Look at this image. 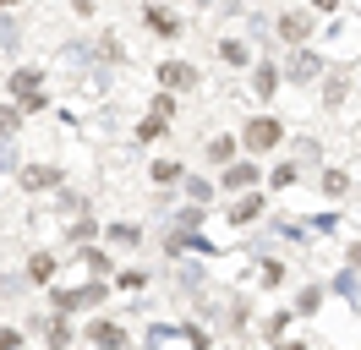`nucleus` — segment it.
<instances>
[{
    "label": "nucleus",
    "instance_id": "6",
    "mask_svg": "<svg viewBox=\"0 0 361 350\" xmlns=\"http://www.w3.org/2000/svg\"><path fill=\"white\" fill-rule=\"evenodd\" d=\"M159 83L170 88V93H192V88H197V66L192 61H164L159 66Z\"/></svg>",
    "mask_w": 361,
    "mask_h": 350
},
{
    "label": "nucleus",
    "instance_id": "3",
    "mask_svg": "<svg viewBox=\"0 0 361 350\" xmlns=\"http://www.w3.org/2000/svg\"><path fill=\"white\" fill-rule=\"evenodd\" d=\"M312 33H317V17H312V6H295V11H285V17H279V39L290 44V49H295V44H307Z\"/></svg>",
    "mask_w": 361,
    "mask_h": 350
},
{
    "label": "nucleus",
    "instance_id": "24",
    "mask_svg": "<svg viewBox=\"0 0 361 350\" xmlns=\"http://www.w3.org/2000/svg\"><path fill=\"white\" fill-rule=\"evenodd\" d=\"M27 284H33L27 274H0V296H23Z\"/></svg>",
    "mask_w": 361,
    "mask_h": 350
},
{
    "label": "nucleus",
    "instance_id": "17",
    "mask_svg": "<svg viewBox=\"0 0 361 350\" xmlns=\"http://www.w3.org/2000/svg\"><path fill=\"white\" fill-rule=\"evenodd\" d=\"M235 159V137H214L208 143V164H230Z\"/></svg>",
    "mask_w": 361,
    "mask_h": 350
},
{
    "label": "nucleus",
    "instance_id": "20",
    "mask_svg": "<svg viewBox=\"0 0 361 350\" xmlns=\"http://www.w3.org/2000/svg\"><path fill=\"white\" fill-rule=\"evenodd\" d=\"M148 175H154L159 186H176V181H180V175H186V170H180L176 159H159V164H154V170H148Z\"/></svg>",
    "mask_w": 361,
    "mask_h": 350
},
{
    "label": "nucleus",
    "instance_id": "9",
    "mask_svg": "<svg viewBox=\"0 0 361 350\" xmlns=\"http://www.w3.org/2000/svg\"><path fill=\"white\" fill-rule=\"evenodd\" d=\"M88 345H126V328H121V323H104V318H93V323H88Z\"/></svg>",
    "mask_w": 361,
    "mask_h": 350
},
{
    "label": "nucleus",
    "instance_id": "2",
    "mask_svg": "<svg viewBox=\"0 0 361 350\" xmlns=\"http://www.w3.org/2000/svg\"><path fill=\"white\" fill-rule=\"evenodd\" d=\"M241 143H247L252 153L274 148V143H285V121H279V115H257V121H247V131H241Z\"/></svg>",
    "mask_w": 361,
    "mask_h": 350
},
{
    "label": "nucleus",
    "instance_id": "15",
    "mask_svg": "<svg viewBox=\"0 0 361 350\" xmlns=\"http://www.w3.org/2000/svg\"><path fill=\"white\" fill-rule=\"evenodd\" d=\"M82 268L104 279V274H110V268H115V258H110V252H99V246H82Z\"/></svg>",
    "mask_w": 361,
    "mask_h": 350
},
{
    "label": "nucleus",
    "instance_id": "18",
    "mask_svg": "<svg viewBox=\"0 0 361 350\" xmlns=\"http://www.w3.org/2000/svg\"><path fill=\"white\" fill-rule=\"evenodd\" d=\"M27 279H33V284H44V279H55V258H49V252H39V258L27 262Z\"/></svg>",
    "mask_w": 361,
    "mask_h": 350
},
{
    "label": "nucleus",
    "instance_id": "23",
    "mask_svg": "<svg viewBox=\"0 0 361 350\" xmlns=\"http://www.w3.org/2000/svg\"><path fill=\"white\" fill-rule=\"evenodd\" d=\"M23 44V28H17V17H0V49H17Z\"/></svg>",
    "mask_w": 361,
    "mask_h": 350
},
{
    "label": "nucleus",
    "instance_id": "13",
    "mask_svg": "<svg viewBox=\"0 0 361 350\" xmlns=\"http://www.w3.org/2000/svg\"><path fill=\"white\" fill-rule=\"evenodd\" d=\"M263 203H269V197H257V192H252V197H241V203L230 208V224H252V219L263 214Z\"/></svg>",
    "mask_w": 361,
    "mask_h": 350
},
{
    "label": "nucleus",
    "instance_id": "7",
    "mask_svg": "<svg viewBox=\"0 0 361 350\" xmlns=\"http://www.w3.org/2000/svg\"><path fill=\"white\" fill-rule=\"evenodd\" d=\"M219 186H225V192H252V186H257V164H252V159H247V164H235V159H230Z\"/></svg>",
    "mask_w": 361,
    "mask_h": 350
},
{
    "label": "nucleus",
    "instance_id": "10",
    "mask_svg": "<svg viewBox=\"0 0 361 350\" xmlns=\"http://www.w3.org/2000/svg\"><path fill=\"white\" fill-rule=\"evenodd\" d=\"M170 131V115H159V109H148L142 121H137V143H159Z\"/></svg>",
    "mask_w": 361,
    "mask_h": 350
},
{
    "label": "nucleus",
    "instance_id": "14",
    "mask_svg": "<svg viewBox=\"0 0 361 350\" xmlns=\"http://www.w3.org/2000/svg\"><path fill=\"white\" fill-rule=\"evenodd\" d=\"M252 88H257V93H263V99H274V88H279V66H252Z\"/></svg>",
    "mask_w": 361,
    "mask_h": 350
},
{
    "label": "nucleus",
    "instance_id": "27",
    "mask_svg": "<svg viewBox=\"0 0 361 350\" xmlns=\"http://www.w3.org/2000/svg\"><path fill=\"white\" fill-rule=\"evenodd\" d=\"M345 186H350V175H345V170H329V175H323V192H329V197H339Z\"/></svg>",
    "mask_w": 361,
    "mask_h": 350
},
{
    "label": "nucleus",
    "instance_id": "37",
    "mask_svg": "<svg viewBox=\"0 0 361 350\" xmlns=\"http://www.w3.org/2000/svg\"><path fill=\"white\" fill-rule=\"evenodd\" d=\"M11 6H23V0H0V11H11Z\"/></svg>",
    "mask_w": 361,
    "mask_h": 350
},
{
    "label": "nucleus",
    "instance_id": "26",
    "mask_svg": "<svg viewBox=\"0 0 361 350\" xmlns=\"http://www.w3.org/2000/svg\"><path fill=\"white\" fill-rule=\"evenodd\" d=\"M137 236H142L137 224H110V241H115V246H137Z\"/></svg>",
    "mask_w": 361,
    "mask_h": 350
},
{
    "label": "nucleus",
    "instance_id": "30",
    "mask_svg": "<svg viewBox=\"0 0 361 350\" xmlns=\"http://www.w3.org/2000/svg\"><path fill=\"white\" fill-rule=\"evenodd\" d=\"M323 99H329V104H345V77H329V88H323Z\"/></svg>",
    "mask_w": 361,
    "mask_h": 350
},
{
    "label": "nucleus",
    "instance_id": "34",
    "mask_svg": "<svg viewBox=\"0 0 361 350\" xmlns=\"http://www.w3.org/2000/svg\"><path fill=\"white\" fill-rule=\"evenodd\" d=\"M285 279V262H263V284H279Z\"/></svg>",
    "mask_w": 361,
    "mask_h": 350
},
{
    "label": "nucleus",
    "instance_id": "21",
    "mask_svg": "<svg viewBox=\"0 0 361 350\" xmlns=\"http://www.w3.org/2000/svg\"><path fill=\"white\" fill-rule=\"evenodd\" d=\"M180 186H186V197H192V203H208V197H214V186H208L203 175H180Z\"/></svg>",
    "mask_w": 361,
    "mask_h": 350
},
{
    "label": "nucleus",
    "instance_id": "29",
    "mask_svg": "<svg viewBox=\"0 0 361 350\" xmlns=\"http://www.w3.org/2000/svg\"><path fill=\"white\" fill-rule=\"evenodd\" d=\"M180 230H197V224H203V203H192V208H180Z\"/></svg>",
    "mask_w": 361,
    "mask_h": 350
},
{
    "label": "nucleus",
    "instance_id": "31",
    "mask_svg": "<svg viewBox=\"0 0 361 350\" xmlns=\"http://www.w3.org/2000/svg\"><path fill=\"white\" fill-rule=\"evenodd\" d=\"M142 284H148V274H142V268H126V274H121V290H142Z\"/></svg>",
    "mask_w": 361,
    "mask_h": 350
},
{
    "label": "nucleus",
    "instance_id": "12",
    "mask_svg": "<svg viewBox=\"0 0 361 350\" xmlns=\"http://www.w3.org/2000/svg\"><path fill=\"white\" fill-rule=\"evenodd\" d=\"M44 339H49V345H71V339H77V334H71V323H66V312H61V306H55V318H44Z\"/></svg>",
    "mask_w": 361,
    "mask_h": 350
},
{
    "label": "nucleus",
    "instance_id": "35",
    "mask_svg": "<svg viewBox=\"0 0 361 350\" xmlns=\"http://www.w3.org/2000/svg\"><path fill=\"white\" fill-rule=\"evenodd\" d=\"M11 345H23V328H0V350H11Z\"/></svg>",
    "mask_w": 361,
    "mask_h": 350
},
{
    "label": "nucleus",
    "instance_id": "25",
    "mask_svg": "<svg viewBox=\"0 0 361 350\" xmlns=\"http://www.w3.org/2000/svg\"><path fill=\"white\" fill-rule=\"evenodd\" d=\"M301 181V164H279V170L269 175V186H295Z\"/></svg>",
    "mask_w": 361,
    "mask_h": 350
},
{
    "label": "nucleus",
    "instance_id": "28",
    "mask_svg": "<svg viewBox=\"0 0 361 350\" xmlns=\"http://www.w3.org/2000/svg\"><path fill=\"white\" fill-rule=\"evenodd\" d=\"M6 170H23V164H17V148H11V137H0V175Z\"/></svg>",
    "mask_w": 361,
    "mask_h": 350
},
{
    "label": "nucleus",
    "instance_id": "1",
    "mask_svg": "<svg viewBox=\"0 0 361 350\" xmlns=\"http://www.w3.org/2000/svg\"><path fill=\"white\" fill-rule=\"evenodd\" d=\"M6 88H11V99H17L23 109H44V104H49V93H44V71H39V66H17Z\"/></svg>",
    "mask_w": 361,
    "mask_h": 350
},
{
    "label": "nucleus",
    "instance_id": "11",
    "mask_svg": "<svg viewBox=\"0 0 361 350\" xmlns=\"http://www.w3.org/2000/svg\"><path fill=\"white\" fill-rule=\"evenodd\" d=\"M142 17H148V28H154L159 39H180V22L170 17V11H164V6H148V11H142Z\"/></svg>",
    "mask_w": 361,
    "mask_h": 350
},
{
    "label": "nucleus",
    "instance_id": "33",
    "mask_svg": "<svg viewBox=\"0 0 361 350\" xmlns=\"http://www.w3.org/2000/svg\"><path fill=\"white\" fill-rule=\"evenodd\" d=\"M154 109H159V115H176V93L164 88V93H159V99H154Z\"/></svg>",
    "mask_w": 361,
    "mask_h": 350
},
{
    "label": "nucleus",
    "instance_id": "8",
    "mask_svg": "<svg viewBox=\"0 0 361 350\" xmlns=\"http://www.w3.org/2000/svg\"><path fill=\"white\" fill-rule=\"evenodd\" d=\"M17 181H23L27 192H49V186L61 181V170H49V164H23V170H17Z\"/></svg>",
    "mask_w": 361,
    "mask_h": 350
},
{
    "label": "nucleus",
    "instance_id": "19",
    "mask_svg": "<svg viewBox=\"0 0 361 350\" xmlns=\"http://www.w3.org/2000/svg\"><path fill=\"white\" fill-rule=\"evenodd\" d=\"M219 61H225V66H247L252 55H247V44H241V39H225V44H219Z\"/></svg>",
    "mask_w": 361,
    "mask_h": 350
},
{
    "label": "nucleus",
    "instance_id": "5",
    "mask_svg": "<svg viewBox=\"0 0 361 350\" xmlns=\"http://www.w3.org/2000/svg\"><path fill=\"white\" fill-rule=\"evenodd\" d=\"M104 296H110V290L93 279V284H82V290H55V306H61V312H88V306H99Z\"/></svg>",
    "mask_w": 361,
    "mask_h": 350
},
{
    "label": "nucleus",
    "instance_id": "16",
    "mask_svg": "<svg viewBox=\"0 0 361 350\" xmlns=\"http://www.w3.org/2000/svg\"><path fill=\"white\" fill-rule=\"evenodd\" d=\"M23 131V104H0V137H17Z\"/></svg>",
    "mask_w": 361,
    "mask_h": 350
},
{
    "label": "nucleus",
    "instance_id": "4",
    "mask_svg": "<svg viewBox=\"0 0 361 350\" xmlns=\"http://www.w3.org/2000/svg\"><path fill=\"white\" fill-rule=\"evenodd\" d=\"M279 77H290V83H307V88H312L317 77H323V61H317V55H312V49H307V44H295L290 66H285Z\"/></svg>",
    "mask_w": 361,
    "mask_h": 350
},
{
    "label": "nucleus",
    "instance_id": "22",
    "mask_svg": "<svg viewBox=\"0 0 361 350\" xmlns=\"http://www.w3.org/2000/svg\"><path fill=\"white\" fill-rule=\"evenodd\" d=\"M317 306H323V290H317V284H307V290L295 296V312H301V318H312Z\"/></svg>",
    "mask_w": 361,
    "mask_h": 350
},
{
    "label": "nucleus",
    "instance_id": "32",
    "mask_svg": "<svg viewBox=\"0 0 361 350\" xmlns=\"http://www.w3.org/2000/svg\"><path fill=\"white\" fill-rule=\"evenodd\" d=\"M334 290H339V296H356V268H345V274L334 279Z\"/></svg>",
    "mask_w": 361,
    "mask_h": 350
},
{
    "label": "nucleus",
    "instance_id": "36",
    "mask_svg": "<svg viewBox=\"0 0 361 350\" xmlns=\"http://www.w3.org/2000/svg\"><path fill=\"white\" fill-rule=\"evenodd\" d=\"M307 6H312V11H334L339 0H307Z\"/></svg>",
    "mask_w": 361,
    "mask_h": 350
}]
</instances>
